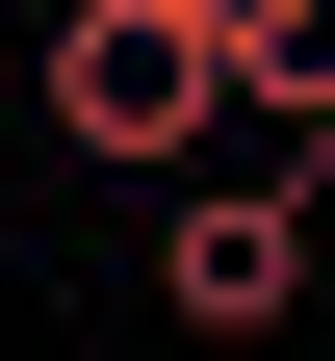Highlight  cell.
Segmentation results:
<instances>
[{"instance_id":"1","label":"cell","mask_w":335,"mask_h":361,"mask_svg":"<svg viewBox=\"0 0 335 361\" xmlns=\"http://www.w3.org/2000/svg\"><path fill=\"white\" fill-rule=\"evenodd\" d=\"M207 129H232V52L181 26V0H52V155H104V180H207Z\"/></svg>"},{"instance_id":"4","label":"cell","mask_w":335,"mask_h":361,"mask_svg":"<svg viewBox=\"0 0 335 361\" xmlns=\"http://www.w3.org/2000/svg\"><path fill=\"white\" fill-rule=\"evenodd\" d=\"M181 26H207V52H232V26H284V0H181Z\"/></svg>"},{"instance_id":"3","label":"cell","mask_w":335,"mask_h":361,"mask_svg":"<svg viewBox=\"0 0 335 361\" xmlns=\"http://www.w3.org/2000/svg\"><path fill=\"white\" fill-rule=\"evenodd\" d=\"M232 104H258L284 155H335V0H284V26H232Z\"/></svg>"},{"instance_id":"2","label":"cell","mask_w":335,"mask_h":361,"mask_svg":"<svg viewBox=\"0 0 335 361\" xmlns=\"http://www.w3.org/2000/svg\"><path fill=\"white\" fill-rule=\"evenodd\" d=\"M155 310H181V336H284V310H310V180H181Z\"/></svg>"}]
</instances>
